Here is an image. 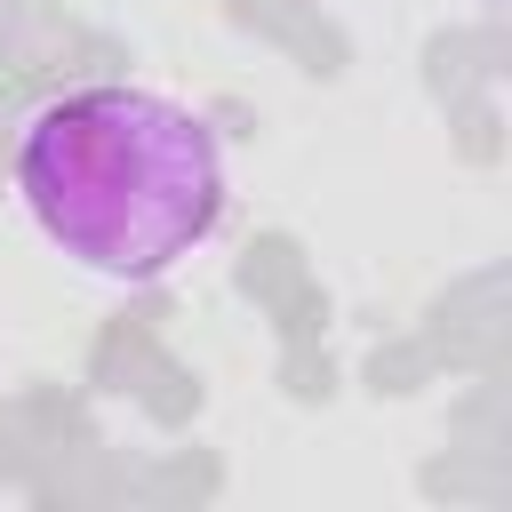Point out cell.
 <instances>
[{
    "label": "cell",
    "instance_id": "1",
    "mask_svg": "<svg viewBox=\"0 0 512 512\" xmlns=\"http://www.w3.org/2000/svg\"><path fill=\"white\" fill-rule=\"evenodd\" d=\"M16 192L48 248L112 288H144L216 232L224 152L192 104L136 80H96L24 120Z\"/></svg>",
    "mask_w": 512,
    "mask_h": 512
}]
</instances>
